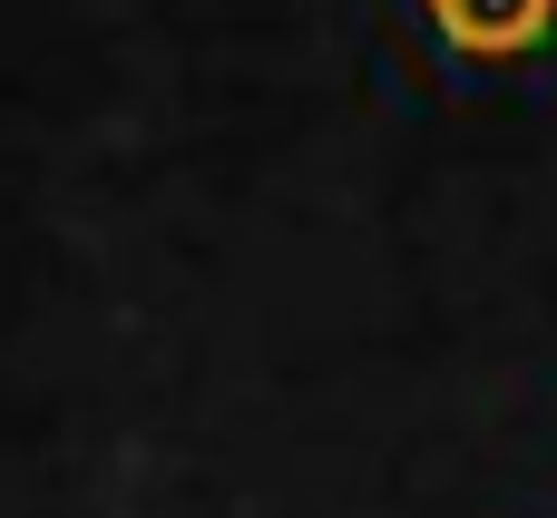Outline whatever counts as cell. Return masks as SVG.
<instances>
[{
    "label": "cell",
    "instance_id": "6da1fadb",
    "mask_svg": "<svg viewBox=\"0 0 557 518\" xmlns=\"http://www.w3.org/2000/svg\"><path fill=\"white\" fill-rule=\"evenodd\" d=\"M460 59H529L557 29V0H421Z\"/></svg>",
    "mask_w": 557,
    "mask_h": 518
}]
</instances>
